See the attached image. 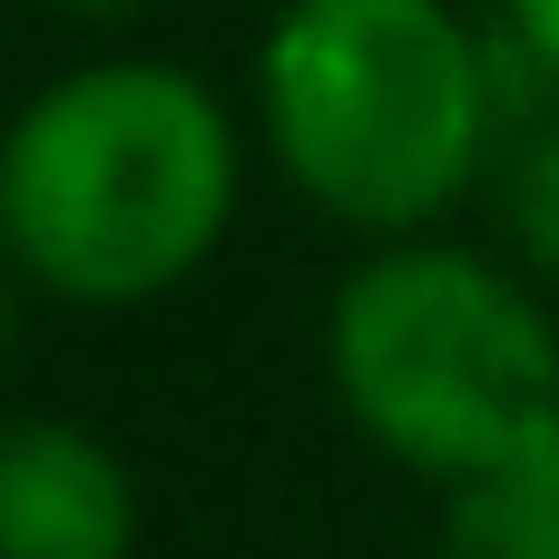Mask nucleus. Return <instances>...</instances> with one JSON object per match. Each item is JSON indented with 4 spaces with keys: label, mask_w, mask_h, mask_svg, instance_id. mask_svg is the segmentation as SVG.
Masks as SVG:
<instances>
[{
    "label": "nucleus",
    "mask_w": 559,
    "mask_h": 559,
    "mask_svg": "<svg viewBox=\"0 0 559 559\" xmlns=\"http://www.w3.org/2000/svg\"><path fill=\"white\" fill-rule=\"evenodd\" d=\"M138 481L128 462L59 413L0 423V559H128Z\"/></svg>",
    "instance_id": "20e7f679"
},
{
    "label": "nucleus",
    "mask_w": 559,
    "mask_h": 559,
    "mask_svg": "<svg viewBox=\"0 0 559 559\" xmlns=\"http://www.w3.org/2000/svg\"><path fill=\"white\" fill-rule=\"evenodd\" d=\"M511 39L559 79V0H511Z\"/></svg>",
    "instance_id": "0eeeda50"
},
{
    "label": "nucleus",
    "mask_w": 559,
    "mask_h": 559,
    "mask_svg": "<svg viewBox=\"0 0 559 559\" xmlns=\"http://www.w3.org/2000/svg\"><path fill=\"white\" fill-rule=\"evenodd\" d=\"M10 334H20V305H10V275H0V364H10Z\"/></svg>",
    "instance_id": "6e6552de"
},
{
    "label": "nucleus",
    "mask_w": 559,
    "mask_h": 559,
    "mask_svg": "<svg viewBox=\"0 0 559 559\" xmlns=\"http://www.w3.org/2000/svg\"><path fill=\"white\" fill-rule=\"evenodd\" d=\"M236 118L177 59H88L0 128V255L88 314L187 285L236 216Z\"/></svg>",
    "instance_id": "f257e3e1"
},
{
    "label": "nucleus",
    "mask_w": 559,
    "mask_h": 559,
    "mask_svg": "<svg viewBox=\"0 0 559 559\" xmlns=\"http://www.w3.org/2000/svg\"><path fill=\"white\" fill-rule=\"evenodd\" d=\"M511 246L540 275H559V128L540 147H521V167H511Z\"/></svg>",
    "instance_id": "423d86ee"
},
{
    "label": "nucleus",
    "mask_w": 559,
    "mask_h": 559,
    "mask_svg": "<svg viewBox=\"0 0 559 559\" xmlns=\"http://www.w3.org/2000/svg\"><path fill=\"white\" fill-rule=\"evenodd\" d=\"M324 364L354 432L452 491L501 472L559 413V324L511 265L432 236L373 246L334 285Z\"/></svg>",
    "instance_id": "7ed1b4c3"
},
{
    "label": "nucleus",
    "mask_w": 559,
    "mask_h": 559,
    "mask_svg": "<svg viewBox=\"0 0 559 559\" xmlns=\"http://www.w3.org/2000/svg\"><path fill=\"white\" fill-rule=\"evenodd\" d=\"M59 10H88V20H118V10H147V0H59Z\"/></svg>",
    "instance_id": "1a4fd4ad"
},
{
    "label": "nucleus",
    "mask_w": 559,
    "mask_h": 559,
    "mask_svg": "<svg viewBox=\"0 0 559 559\" xmlns=\"http://www.w3.org/2000/svg\"><path fill=\"white\" fill-rule=\"evenodd\" d=\"M442 559H559V413L481 481L452 491Z\"/></svg>",
    "instance_id": "39448f33"
},
{
    "label": "nucleus",
    "mask_w": 559,
    "mask_h": 559,
    "mask_svg": "<svg viewBox=\"0 0 559 559\" xmlns=\"http://www.w3.org/2000/svg\"><path fill=\"white\" fill-rule=\"evenodd\" d=\"M501 59L452 0H285L255 49L275 167L354 236H423L481 177Z\"/></svg>",
    "instance_id": "f03ea898"
}]
</instances>
